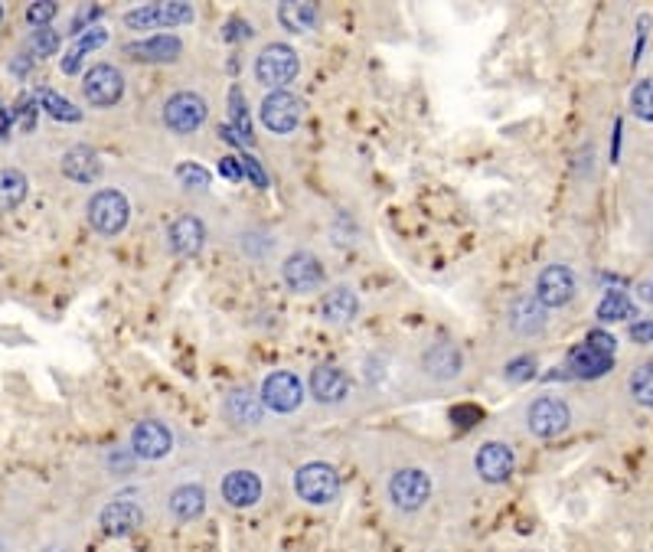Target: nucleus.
<instances>
[{
    "label": "nucleus",
    "mask_w": 653,
    "mask_h": 552,
    "mask_svg": "<svg viewBox=\"0 0 653 552\" xmlns=\"http://www.w3.org/2000/svg\"><path fill=\"white\" fill-rule=\"evenodd\" d=\"M281 278L294 294H314L324 285V265L314 252H291L281 265Z\"/></svg>",
    "instance_id": "13"
},
{
    "label": "nucleus",
    "mask_w": 653,
    "mask_h": 552,
    "mask_svg": "<svg viewBox=\"0 0 653 552\" xmlns=\"http://www.w3.org/2000/svg\"><path fill=\"white\" fill-rule=\"evenodd\" d=\"M569 422H572V412L556 396H542L536 402H529L526 409V425L536 438H556L569 428Z\"/></svg>",
    "instance_id": "11"
},
{
    "label": "nucleus",
    "mask_w": 653,
    "mask_h": 552,
    "mask_svg": "<svg viewBox=\"0 0 653 552\" xmlns=\"http://www.w3.org/2000/svg\"><path fill=\"white\" fill-rule=\"evenodd\" d=\"M598 321L601 324H611V321H627V317H634V304L627 298V291H605V298L598 304Z\"/></svg>",
    "instance_id": "30"
},
{
    "label": "nucleus",
    "mask_w": 653,
    "mask_h": 552,
    "mask_svg": "<svg viewBox=\"0 0 653 552\" xmlns=\"http://www.w3.org/2000/svg\"><path fill=\"white\" fill-rule=\"evenodd\" d=\"M33 53L46 59V56H56V49H59V33L56 30H49V27H40V30H33Z\"/></svg>",
    "instance_id": "36"
},
{
    "label": "nucleus",
    "mask_w": 653,
    "mask_h": 552,
    "mask_svg": "<svg viewBox=\"0 0 653 552\" xmlns=\"http://www.w3.org/2000/svg\"><path fill=\"white\" fill-rule=\"evenodd\" d=\"M307 386H311V396L320 406H337L350 396V376L340 366H317Z\"/></svg>",
    "instance_id": "19"
},
{
    "label": "nucleus",
    "mask_w": 653,
    "mask_h": 552,
    "mask_svg": "<svg viewBox=\"0 0 653 552\" xmlns=\"http://www.w3.org/2000/svg\"><path fill=\"white\" fill-rule=\"evenodd\" d=\"M631 396H634V402H640V406L653 409V363L637 366V370L631 373Z\"/></svg>",
    "instance_id": "32"
},
{
    "label": "nucleus",
    "mask_w": 653,
    "mask_h": 552,
    "mask_svg": "<svg viewBox=\"0 0 653 552\" xmlns=\"http://www.w3.org/2000/svg\"><path fill=\"white\" fill-rule=\"evenodd\" d=\"M209 118V105L200 92H177L167 98L164 105V125L174 131V134H196Z\"/></svg>",
    "instance_id": "5"
},
{
    "label": "nucleus",
    "mask_w": 653,
    "mask_h": 552,
    "mask_svg": "<svg viewBox=\"0 0 653 552\" xmlns=\"http://www.w3.org/2000/svg\"><path fill=\"white\" fill-rule=\"evenodd\" d=\"M131 451L144 461L167 458L170 451H174V432H170L164 422L144 419V422L134 425V432H131Z\"/></svg>",
    "instance_id": "14"
},
{
    "label": "nucleus",
    "mask_w": 653,
    "mask_h": 552,
    "mask_svg": "<svg viewBox=\"0 0 653 552\" xmlns=\"http://www.w3.org/2000/svg\"><path fill=\"white\" fill-rule=\"evenodd\" d=\"M190 20H193L190 4H144L125 14V23L131 30H174Z\"/></svg>",
    "instance_id": "9"
},
{
    "label": "nucleus",
    "mask_w": 653,
    "mask_h": 552,
    "mask_svg": "<svg viewBox=\"0 0 653 552\" xmlns=\"http://www.w3.org/2000/svg\"><path fill=\"white\" fill-rule=\"evenodd\" d=\"M134 461H138V455H134V451H128V455H118V451H112V455H108V468L128 474V471L134 468Z\"/></svg>",
    "instance_id": "41"
},
{
    "label": "nucleus",
    "mask_w": 653,
    "mask_h": 552,
    "mask_svg": "<svg viewBox=\"0 0 653 552\" xmlns=\"http://www.w3.org/2000/svg\"><path fill=\"white\" fill-rule=\"evenodd\" d=\"M631 340L634 343H653V321L631 324Z\"/></svg>",
    "instance_id": "44"
},
{
    "label": "nucleus",
    "mask_w": 653,
    "mask_h": 552,
    "mask_svg": "<svg viewBox=\"0 0 653 552\" xmlns=\"http://www.w3.org/2000/svg\"><path fill=\"white\" fill-rule=\"evenodd\" d=\"M108 40V30L105 27H89L85 30L79 40H76V46L69 49V53L63 56V72L66 76H72V72H79V66H82V59L92 53V49H98Z\"/></svg>",
    "instance_id": "29"
},
{
    "label": "nucleus",
    "mask_w": 653,
    "mask_h": 552,
    "mask_svg": "<svg viewBox=\"0 0 653 552\" xmlns=\"http://www.w3.org/2000/svg\"><path fill=\"white\" fill-rule=\"evenodd\" d=\"M278 20L288 33H311L320 23V7L307 4V0H301V4L298 0H288V4L278 7Z\"/></svg>",
    "instance_id": "27"
},
{
    "label": "nucleus",
    "mask_w": 653,
    "mask_h": 552,
    "mask_svg": "<svg viewBox=\"0 0 653 552\" xmlns=\"http://www.w3.org/2000/svg\"><path fill=\"white\" fill-rule=\"evenodd\" d=\"M223 36H226V40H245V36H252V23H245V20H232Z\"/></svg>",
    "instance_id": "43"
},
{
    "label": "nucleus",
    "mask_w": 653,
    "mask_h": 552,
    "mask_svg": "<svg viewBox=\"0 0 653 552\" xmlns=\"http://www.w3.org/2000/svg\"><path fill=\"white\" fill-rule=\"evenodd\" d=\"M242 174H245V177H252L255 187H268V177H265L262 164H258V157H252V154H245V157H242Z\"/></svg>",
    "instance_id": "39"
},
{
    "label": "nucleus",
    "mask_w": 653,
    "mask_h": 552,
    "mask_svg": "<svg viewBox=\"0 0 653 552\" xmlns=\"http://www.w3.org/2000/svg\"><path fill=\"white\" fill-rule=\"evenodd\" d=\"M56 14H59V7L49 4V0H40V4H30V7H27V20L33 23L36 30L49 27V20H53Z\"/></svg>",
    "instance_id": "37"
},
{
    "label": "nucleus",
    "mask_w": 653,
    "mask_h": 552,
    "mask_svg": "<svg viewBox=\"0 0 653 552\" xmlns=\"http://www.w3.org/2000/svg\"><path fill=\"white\" fill-rule=\"evenodd\" d=\"M631 112L640 121H653V76L640 79L631 89Z\"/></svg>",
    "instance_id": "33"
},
{
    "label": "nucleus",
    "mask_w": 653,
    "mask_h": 552,
    "mask_svg": "<svg viewBox=\"0 0 653 552\" xmlns=\"http://www.w3.org/2000/svg\"><path fill=\"white\" fill-rule=\"evenodd\" d=\"M0 112H4V108H0Z\"/></svg>",
    "instance_id": "49"
},
{
    "label": "nucleus",
    "mask_w": 653,
    "mask_h": 552,
    "mask_svg": "<svg viewBox=\"0 0 653 552\" xmlns=\"http://www.w3.org/2000/svg\"><path fill=\"white\" fill-rule=\"evenodd\" d=\"M125 53L131 59H138V63H174L183 53V43L174 33H154V36H144V40L128 43Z\"/></svg>",
    "instance_id": "17"
},
{
    "label": "nucleus",
    "mask_w": 653,
    "mask_h": 552,
    "mask_svg": "<svg viewBox=\"0 0 653 552\" xmlns=\"http://www.w3.org/2000/svg\"><path fill=\"white\" fill-rule=\"evenodd\" d=\"M533 373H536V360L533 357H520V360L507 363V379H513V383H523V379H529Z\"/></svg>",
    "instance_id": "38"
},
{
    "label": "nucleus",
    "mask_w": 653,
    "mask_h": 552,
    "mask_svg": "<svg viewBox=\"0 0 653 552\" xmlns=\"http://www.w3.org/2000/svg\"><path fill=\"white\" fill-rule=\"evenodd\" d=\"M294 494L311 507H327L340 497V477L327 461H311L294 474Z\"/></svg>",
    "instance_id": "4"
},
{
    "label": "nucleus",
    "mask_w": 653,
    "mask_h": 552,
    "mask_svg": "<svg viewBox=\"0 0 653 552\" xmlns=\"http://www.w3.org/2000/svg\"><path fill=\"white\" fill-rule=\"evenodd\" d=\"M144 523V510L134 500H112L102 513H98V526L108 536H128Z\"/></svg>",
    "instance_id": "22"
},
{
    "label": "nucleus",
    "mask_w": 653,
    "mask_h": 552,
    "mask_svg": "<svg viewBox=\"0 0 653 552\" xmlns=\"http://www.w3.org/2000/svg\"><path fill=\"white\" fill-rule=\"evenodd\" d=\"M258 396H262L265 409L278 412V415H291V412L301 409L304 386H301V379L294 376L291 370H278V373L265 376L262 392H258Z\"/></svg>",
    "instance_id": "8"
},
{
    "label": "nucleus",
    "mask_w": 653,
    "mask_h": 552,
    "mask_svg": "<svg viewBox=\"0 0 653 552\" xmlns=\"http://www.w3.org/2000/svg\"><path fill=\"white\" fill-rule=\"evenodd\" d=\"M167 507H170V513H174L180 523H190V520H196V517H203V510H206V490H203L200 484H183V487L174 490V494H170Z\"/></svg>",
    "instance_id": "26"
},
{
    "label": "nucleus",
    "mask_w": 653,
    "mask_h": 552,
    "mask_svg": "<svg viewBox=\"0 0 653 552\" xmlns=\"http://www.w3.org/2000/svg\"><path fill=\"white\" fill-rule=\"evenodd\" d=\"M637 298L653 308V278H644V281H640V285H637Z\"/></svg>",
    "instance_id": "45"
},
{
    "label": "nucleus",
    "mask_w": 653,
    "mask_h": 552,
    "mask_svg": "<svg viewBox=\"0 0 653 552\" xmlns=\"http://www.w3.org/2000/svg\"><path fill=\"white\" fill-rule=\"evenodd\" d=\"M223 500L229 507L245 510V507H255L262 500V477L255 471H229L226 481H223Z\"/></svg>",
    "instance_id": "21"
},
{
    "label": "nucleus",
    "mask_w": 653,
    "mask_h": 552,
    "mask_svg": "<svg viewBox=\"0 0 653 552\" xmlns=\"http://www.w3.org/2000/svg\"><path fill=\"white\" fill-rule=\"evenodd\" d=\"M575 291H578V285H575V275H572L569 265H546L536 278L533 298L546 311H552V308H565V304L575 298Z\"/></svg>",
    "instance_id": "10"
},
{
    "label": "nucleus",
    "mask_w": 653,
    "mask_h": 552,
    "mask_svg": "<svg viewBox=\"0 0 653 552\" xmlns=\"http://www.w3.org/2000/svg\"><path fill=\"white\" fill-rule=\"evenodd\" d=\"M46 552H69V549H63V546H49Z\"/></svg>",
    "instance_id": "46"
},
{
    "label": "nucleus",
    "mask_w": 653,
    "mask_h": 552,
    "mask_svg": "<svg viewBox=\"0 0 653 552\" xmlns=\"http://www.w3.org/2000/svg\"><path fill=\"white\" fill-rule=\"evenodd\" d=\"M320 314H324L327 324L334 327H347L353 324L356 317H360V294H356L350 285H337L324 294V301H320Z\"/></svg>",
    "instance_id": "20"
},
{
    "label": "nucleus",
    "mask_w": 653,
    "mask_h": 552,
    "mask_svg": "<svg viewBox=\"0 0 653 552\" xmlns=\"http://www.w3.org/2000/svg\"><path fill=\"white\" fill-rule=\"evenodd\" d=\"M262 412H265L262 396H255L249 386H236L226 396V415L236 425H258L262 422Z\"/></svg>",
    "instance_id": "24"
},
{
    "label": "nucleus",
    "mask_w": 653,
    "mask_h": 552,
    "mask_svg": "<svg viewBox=\"0 0 653 552\" xmlns=\"http://www.w3.org/2000/svg\"><path fill=\"white\" fill-rule=\"evenodd\" d=\"M507 321L520 337H536L546 330V308H542L536 298H520L510 304Z\"/></svg>",
    "instance_id": "23"
},
{
    "label": "nucleus",
    "mask_w": 653,
    "mask_h": 552,
    "mask_svg": "<svg viewBox=\"0 0 653 552\" xmlns=\"http://www.w3.org/2000/svg\"><path fill=\"white\" fill-rule=\"evenodd\" d=\"M229 118H232V128H236V134L239 138L249 144L252 141V118H249V112H245V102H242V92L239 89H232L229 92Z\"/></svg>",
    "instance_id": "34"
},
{
    "label": "nucleus",
    "mask_w": 653,
    "mask_h": 552,
    "mask_svg": "<svg viewBox=\"0 0 653 552\" xmlns=\"http://www.w3.org/2000/svg\"><path fill=\"white\" fill-rule=\"evenodd\" d=\"M36 102H40L49 115H53L56 121H79L82 118V112L76 105L69 102V98H63V95H56L53 89H40L36 92Z\"/></svg>",
    "instance_id": "31"
},
{
    "label": "nucleus",
    "mask_w": 653,
    "mask_h": 552,
    "mask_svg": "<svg viewBox=\"0 0 653 552\" xmlns=\"http://www.w3.org/2000/svg\"><path fill=\"white\" fill-rule=\"evenodd\" d=\"M167 245H170V252L183 255V259H193V255H200L203 245H206V226H203V219L193 216V213L177 216L174 223L167 226Z\"/></svg>",
    "instance_id": "16"
},
{
    "label": "nucleus",
    "mask_w": 653,
    "mask_h": 552,
    "mask_svg": "<svg viewBox=\"0 0 653 552\" xmlns=\"http://www.w3.org/2000/svg\"><path fill=\"white\" fill-rule=\"evenodd\" d=\"M85 213H89V226L98 232V236L112 239V236H118V232L128 229L131 203L121 190H98V193H92Z\"/></svg>",
    "instance_id": "3"
},
{
    "label": "nucleus",
    "mask_w": 653,
    "mask_h": 552,
    "mask_svg": "<svg viewBox=\"0 0 653 552\" xmlns=\"http://www.w3.org/2000/svg\"><path fill=\"white\" fill-rule=\"evenodd\" d=\"M98 14H102V7H92V4H85L79 14H76V20H72V27H69V33H76V36H82L85 33V23H92V20H98Z\"/></svg>",
    "instance_id": "40"
},
{
    "label": "nucleus",
    "mask_w": 653,
    "mask_h": 552,
    "mask_svg": "<svg viewBox=\"0 0 653 552\" xmlns=\"http://www.w3.org/2000/svg\"><path fill=\"white\" fill-rule=\"evenodd\" d=\"M0 20H4V7H0Z\"/></svg>",
    "instance_id": "47"
},
{
    "label": "nucleus",
    "mask_w": 653,
    "mask_h": 552,
    "mask_svg": "<svg viewBox=\"0 0 653 552\" xmlns=\"http://www.w3.org/2000/svg\"><path fill=\"white\" fill-rule=\"evenodd\" d=\"M298 72H301V56L288 43H268L255 56V79L271 92H281L285 85H291L298 79Z\"/></svg>",
    "instance_id": "2"
},
{
    "label": "nucleus",
    "mask_w": 653,
    "mask_h": 552,
    "mask_svg": "<svg viewBox=\"0 0 653 552\" xmlns=\"http://www.w3.org/2000/svg\"><path fill=\"white\" fill-rule=\"evenodd\" d=\"M0 552H7V549H4V543H0Z\"/></svg>",
    "instance_id": "48"
},
{
    "label": "nucleus",
    "mask_w": 653,
    "mask_h": 552,
    "mask_svg": "<svg viewBox=\"0 0 653 552\" xmlns=\"http://www.w3.org/2000/svg\"><path fill=\"white\" fill-rule=\"evenodd\" d=\"M27 193H30V180L23 170H17V167L0 170V210L4 213L17 210V206L27 200Z\"/></svg>",
    "instance_id": "28"
},
{
    "label": "nucleus",
    "mask_w": 653,
    "mask_h": 552,
    "mask_svg": "<svg viewBox=\"0 0 653 552\" xmlns=\"http://www.w3.org/2000/svg\"><path fill=\"white\" fill-rule=\"evenodd\" d=\"M63 174L76 183H95L102 177V161L95 157L92 147H72L63 154Z\"/></svg>",
    "instance_id": "25"
},
{
    "label": "nucleus",
    "mask_w": 653,
    "mask_h": 552,
    "mask_svg": "<svg viewBox=\"0 0 653 552\" xmlns=\"http://www.w3.org/2000/svg\"><path fill=\"white\" fill-rule=\"evenodd\" d=\"M177 177L187 190H206L209 187V170L200 167V164H180Z\"/></svg>",
    "instance_id": "35"
},
{
    "label": "nucleus",
    "mask_w": 653,
    "mask_h": 552,
    "mask_svg": "<svg viewBox=\"0 0 653 552\" xmlns=\"http://www.w3.org/2000/svg\"><path fill=\"white\" fill-rule=\"evenodd\" d=\"M258 118L271 134H291L301 125L304 118V102L294 92L281 89V92H268L262 108H258Z\"/></svg>",
    "instance_id": "6"
},
{
    "label": "nucleus",
    "mask_w": 653,
    "mask_h": 552,
    "mask_svg": "<svg viewBox=\"0 0 653 552\" xmlns=\"http://www.w3.org/2000/svg\"><path fill=\"white\" fill-rule=\"evenodd\" d=\"M82 95L92 108H112V105L121 102V98H125V76H121L115 66L98 63V66H92L89 72H85Z\"/></svg>",
    "instance_id": "7"
},
{
    "label": "nucleus",
    "mask_w": 653,
    "mask_h": 552,
    "mask_svg": "<svg viewBox=\"0 0 653 552\" xmlns=\"http://www.w3.org/2000/svg\"><path fill=\"white\" fill-rule=\"evenodd\" d=\"M474 468L480 474V481L507 484L513 477V468H516V455H513L510 445H503V441H487V445H480V451H477Z\"/></svg>",
    "instance_id": "15"
},
{
    "label": "nucleus",
    "mask_w": 653,
    "mask_h": 552,
    "mask_svg": "<svg viewBox=\"0 0 653 552\" xmlns=\"http://www.w3.org/2000/svg\"><path fill=\"white\" fill-rule=\"evenodd\" d=\"M618 357V340L608 330H588L582 343H575L565 360V376L572 379H601Z\"/></svg>",
    "instance_id": "1"
},
{
    "label": "nucleus",
    "mask_w": 653,
    "mask_h": 552,
    "mask_svg": "<svg viewBox=\"0 0 653 552\" xmlns=\"http://www.w3.org/2000/svg\"><path fill=\"white\" fill-rule=\"evenodd\" d=\"M422 370L431 379H438V383H451V379H458L464 373V353L454 347V343L441 340V343H435V347L425 350Z\"/></svg>",
    "instance_id": "18"
},
{
    "label": "nucleus",
    "mask_w": 653,
    "mask_h": 552,
    "mask_svg": "<svg viewBox=\"0 0 653 552\" xmlns=\"http://www.w3.org/2000/svg\"><path fill=\"white\" fill-rule=\"evenodd\" d=\"M431 497V481L422 468H402L392 474L389 481V500L396 504L399 510L412 513V510H422Z\"/></svg>",
    "instance_id": "12"
},
{
    "label": "nucleus",
    "mask_w": 653,
    "mask_h": 552,
    "mask_svg": "<svg viewBox=\"0 0 653 552\" xmlns=\"http://www.w3.org/2000/svg\"><path fill=\"white\" fill-rule=\"evenodd\" d=\"M219 174H223L226 180H242V161H236V157H223V161H219Z\"/></svg>",
    "instance_id": "42"
}]
</instances>
